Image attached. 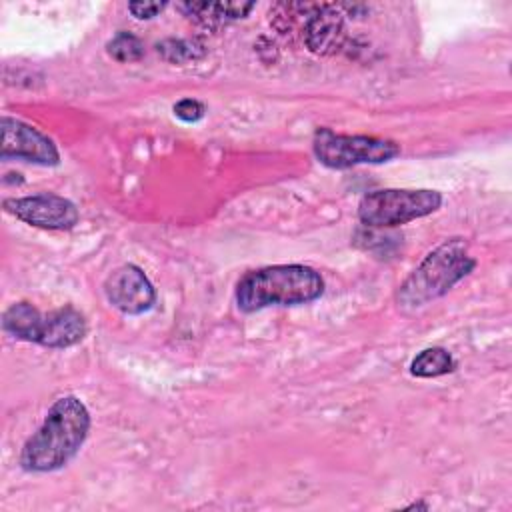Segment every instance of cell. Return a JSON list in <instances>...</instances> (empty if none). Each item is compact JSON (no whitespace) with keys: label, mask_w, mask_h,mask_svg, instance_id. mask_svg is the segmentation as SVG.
<instances>
[{"label":"cell","mask_w":512,"mask_h":512,"mask_svg":"<svg viewBox=\"0 0 512 512\" xmlns=\"http://www.w3.org/2000/svg\"><path fill=\"white\" fill-rule=\"evenodd\" d=\"M90 432V412L78 396H60L38 430L24 442L20 466L26 472H54L66 466Z\"/></svg>","instance_id":"6da1fadb"},{"label":"cell","mask_w":512,"mask_h":512,"mask_svg":"<svg viewBox=\"0 0 512 512\" xmlns=\"http://www.w3.org/2000/svg\"><path fill=\"white\" fill-rule=\"evenodd\" d=\"M324 280L304 264H274L246 272L234 290L238 310L256 312L268 306H296L320 298Z\"/></svg>","instance_id":"7a4b0ae2"},{"label":"cell","mask_w":512,"mask_h":512,"mask_svg":"<svg viewBox=\"0 0 512 512\" xmlns=\"http://www.w3.org/2000/svg\"><path fill=\"white\" fill-rule=\"evenodd\" d=\"M476 260L468 254L462 238H450L434 248L398 288V304L420 308L430 300L444 296L454 284L472 272Z\"/></svg>","instance_id":"3957f363"},{"label":"cell","mask_w":512,"mask_h":512,"mask_svg":"<svg viewBox=\"0 0 512 512\" xmlns=\"http://www.w3.org/2000/svg\"><path fill=\"white\" fill-rule=\"evenodd\" d=\"M2 328L16 340L36 342L46 348L74 346L88 330L84 316L72 306L44 314L30 302L12 304L2 316Z\"/></svg>","instance_id":"277c9868"},{"label":"cell","mask_w":512,"mask_h":512,"mask_svg":"<svg viewBox=\"0 0 512 512\" xmlns=\"http://www.w3.org/2000/svg\"><path fill=\"white\" fill-rule=\"evenodd\" d=\"M442 196L428 188H384L362 196L358 204V220L372 228H390L408 224L436 212Z\"/></svg>","instance_id":"5b68a950"},{"label":"cell","mask_w":512,"mask_h":512,"mask_svg":"<svg viewBox=\"0 0 512 512\" xmlns=\"http://www.w3.org/2000/svg\"><path fill=\"white\" fill-rule=\"evenodd\" d=\"M314 156L320 164L344 170L356 164H382L400 154V146L388 138L364 134H338L330 128H318L312 140Z\"/></svg>","instance_id":"8992f818"},{"label":"cell","mask_w":512,"mask_h":512,"mask_svg":"<svg viewBox=\"0 0 512 512\" xmlns=\"http://www.w3.org/2000/svg\"><path fill=\"white\" fill-rule=\"evenodd\" d=\"M4 210L30 226L44 230H70L80 218L76 204L56 194L6 198Z\"/></svg>","instance_id":"52a82bcc"},{"label":"cell","mask_w":512,"mask_h":512,"mask_svg":"<svg viewBox=\"0 0 512 512\" xmlns=\"http://www.w3.org/2000/svg\"><path fill=\"white\" fill-rule=\"evenodd\" d=\"M0 156L2 160L18 158L40 166H56L60 162L58 148L48 136L12 116H2Z\"/></svg>","instance_id":"ba28073f"},{"label":"cell","mask_w":512,"mask_h":512,"mask_svg":"<svg viewBox=\"0 0 512 512\" xmlns=\"http://www.w3.org/2000/svg\"><path fill=\"white\" fill-rule=\"evenodd\" d=\"M106 300L124 314H142L154 306L156 292L142 268L124 264L110 272L104 282Z\"/></svg>","instance_id":"9c48e42d"},{"label":"cell","mask_w":512,"mask_h":512,"mask_svg":"<svg viewBox=\"0 0 512 512\" xmlns=\"http://www.w3.org/2000/svg\"><path fill=\"white\" fill-rule=\"evenodd\" d=\"M452 370H454V358L442 346L424 348L410 362V374L416 378H436Z\"/></svg>","instance_id":"30bf717a"},{"label":"cell","mask_w":512,"mask_h":512,"mask_svg":"<svg viewBox=\"0 0 512 512\" xmlns=\"http://www.w3.org/2000/svg\"><path fill=\"white\" fill-rule=\"evenodd\" d=\"M182 10H186L190 16H194L196 20L202 22H212V20H238L244 18L254 4L246 2V4H234V2H226V4H182Z\"/></svg>","instance_id":"8fae6325"},{"label":"cell","mask_w":512,"mask_h":512,"mask_svg":"<svg viewBox=\"0 0 512 512\" xmlns=\"http://www.w3.org/2000/svg\"><path fill=\"white\" fill-rule=\"evenodd\" d=\"M108 54L118 60V62H136L144 54V46L138 36L130 32H118L108 44H106Z\"/></svg>","instance_id":"7c38bea8"},{"label":"cell","mask_w":512,"mask_h":512,"mask_svg":"<svg viewBox=\"0 0 512 512\" xmlns=\"http://www.w3.org/2000/svg\"><path fill=\"white\" fill-rule=\"evenodd\" d=\"M158 52L164 56V60L176 64L198 60L204 54L202 46L192 40H168L162 46H158Z\"/></svg>","instance_id":"4fadbf2b"},{"label":"cell","mask_w":512,"mask_h":512,"mask_svg":"<svg viewBox=\"0 0 512 512\" xmlns=\"http://www.w3.org/2000/svg\"><path fill=\"white\" fill-rule=\"evenodd\" d=\"M172 110H174V116L180 118L182 122H198L204 116V112H206L204 104L194 100V98L178 100Z\"/></svg>","instance_id":"5bb4252c"},{"label":"cell","mask_w":512,"mask_h":512,"mask_svg":"<svg viewBox=\"0 0 512 512\" xmlns=\"http://www.w3.org/2000/svg\"><path fill=\"white\" fill-rule=\"evenodd\" d=\"M164 8H166V2H130L128 4V10L138 20H150V18L158 16Z\"/></svg>","instance_id":"9a60e30c"}]
</instances>
